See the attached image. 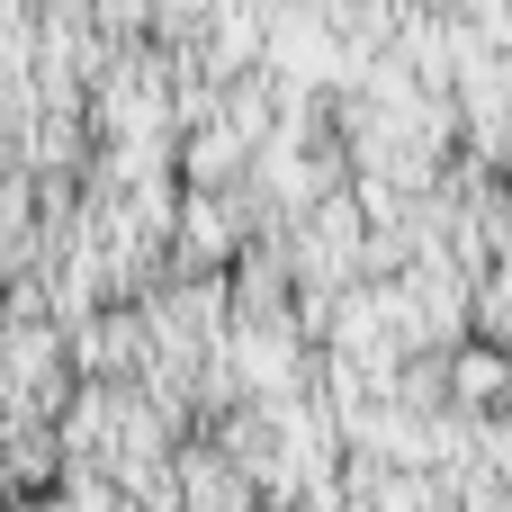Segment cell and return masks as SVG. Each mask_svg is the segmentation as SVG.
Returning a JSON list of instances; mask_svg holds the SVG:
<instances>
[{"label":"cell","mask_w":512,"mask_h":512,"mask_svg":"<svg viewBox=\"0 0 512 512\" xmlns=\"http://www.w3.org/2000/svg\"><path fill=\"white\" fill-rule=\"evenodd\" d=\"M180 234H189V252L198 261H234V243H243V216H234V198H189V216H180Z\"/></svg>","instance_id":"cell-1"}]
</instances>
